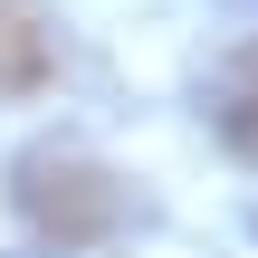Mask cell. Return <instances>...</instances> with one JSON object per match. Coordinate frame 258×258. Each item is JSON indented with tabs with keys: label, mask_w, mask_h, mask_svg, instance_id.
<instances>
[{
	"label": "cell",
	"mask_w": 258,
	"mask_h": 258,
	"mask_svg": "<svg viewBox=\"0 0 258 258\" xmlns=\"http://www.w3.org/2000/svg\"><path fill=\"white\" fill-rule=\"evenodd\" d=\"M10 201L48 249H96V239L124 230V182L77 144H29L10 163Z\"/></svg>",
	"instance_id": "1"
},
{
	"label": "cell",
	"mask_w": 258,
	"mask_h": 258,
	"mask_svg": "<svg viewBox=\"0 0 258 258\" xmlns=\"http://www.w3.org/2000/svg\"><path fill=\"white\" fill-rule=\"evenodd\" d=\"M38 67H48V38L29 19V0H0V86H38Z\"/></svg>",
	"instance_id": "2"
},
{
	"label": "cell",
	"mask_w": 258,
	"mask_h": 258,
	"mask_svg": "<svg viewBox=\"0 0 258 258\" xmlns=\"http://www.w3.org/2000/svg\"><path fill=\"white\" fill-rule=\"evenodd\" d=\"M220 134H230L239 163H258V57L230 67V86H220Z\"/></svg>",
	"instance_id": "3"
}]
</instances>
